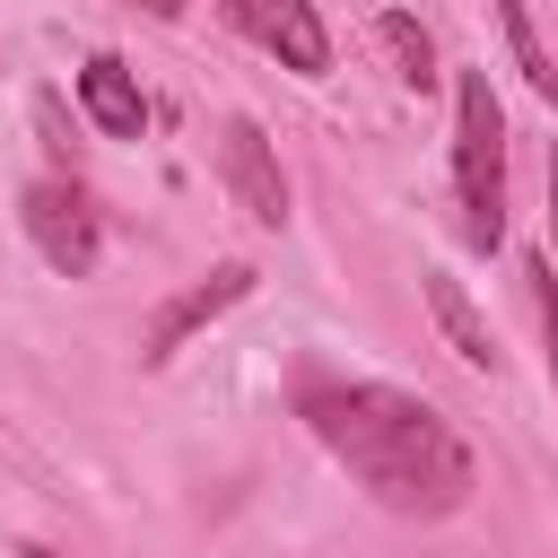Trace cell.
Here are the masks:
<instances>
[{"label":"cell","instance_id":"6da1fadb","mask_svg":"<svg viewBox=\"0 0 558 558\" xmlns=\"http://www.w3.org/2000/svg\"><path fill=\"white\" fill-rule=\"evenodd\" d=\"M296 410L314 418V436L340 453V471L392 506V514H453L471 497V445L445 427L436 401L401 392V384H340V375H305Z\"/></svg>","mask_w":558,"mask_h":558},{"label":"cell","instance_id":"7a4b0ae2","mask_svg":"<svg viewBox=\"0 0 558 558\" xmlns=\"http://www.w3.org/2000/svg\"><path fill=\"white\" fill-rule=\"evenodd\" d=\"M453 201H462V244L497 253L506 235V105L488 70L453 78Z\"/></svg>","mask_w":558,"mask_h":558},{"label":"cell","instance_id":"3957f363","mask_svg":"<svg viewBox=\"0 0 558 558\" xmlns=\"http://www.w3.org/2000/svg\"><path fill=\"white\" fill-rule=\"evenodd\" d=\"M17 218H26V235H35V253L61 270V279H87L96 270V201L78 192V183H61V174H44V183H26V201H17Z\"/></svg>","mask_w":558,"mask_h":558},{"label":"cell","instance_id":"277c9868","mask_svg":"<svg viewBox=\"0 0 558 558\" xmlns=\"http://www.w3.org/2000/svg\"><path fill=\"white\" fill-rule=\"evenodd\" d=\"M227 17H235L279 70H296V78H323V70H331V35H323L314 0H227Z\"/></svg>","mask_w":558,"mask_h":558},{"label":"cell","instance_id":"5b68a950","mask_svg":"<svg viewBox=\"0 0 558 558\" xmlns=\"http://www.w3.org/2000/svg\"><path fill=\"white\" fill-rule=\"evenodd\" d=\"M244 296H253V262H218L209 279H192L183 296H166V305H157V323H148L140 357H148V366H166L201 323H218V314H227V305H244Z\"/></svg>","mask_w":558,"mask_h":558},{"label":"cell","instance_id":"8992f818","mask_svg":"<svg viewBox=\"0 0 558 558\" xmlns=\"http://www.w3.org/2000/svg\"><path fill=\"white\" fill-rule=\"evenodd\" d=\"M218 166H227V192H235V209L253 218V227H279L288 218V183H279V157H270V140H262V122H227L218 131Z\"/></svg>","mask_w":558,"mask_h":558},{"label":"cell","instance_id":"52a82bcc","mask_svg":"<svg viewBox=\"0 0 558 558\" xmlns=\"http://www.w3.org/2000/svg\"><path fill=\"white\" fill-rule=\"evenodd\" d=\"M78 105H87L96 131H113V140H140V122H148V96H140V78H131L113 52H96V61L78 70Z\"/></svg>","mask_w":558,"mask_h":558},{"label":"cell","instance_id":"ba28073f","mask_svg":"<svg viewBox=\"0 0 558 558\" xmlns=\"http://www.w3.org/2000/svg\"><path fill=\"white\" fill-rule=\"evenodd\" d=\"M427 305H436V323H445L453 357H462V366H480V375H497V340H488V323H480V305H471V288H462L453 270H427Z\"/></svg>","mask_w":558,"mask_h":558},{"label":"cell","instance_id":"9c48e42d","mask_svg":"<svg viewBox=\"0 0 558 558\" xmlns=\"http://www.w3.org/2000/svg\"><path fill=\"white\" fill-rule=\"evenodd\" d=\"M375 44H384V61H392V78L401 87H436V52H427V35H418V17H401V9H384L375 17Z\"/></svg>","mask_w":558,"mask_h":558},{"label":"cell","instance_id":"30bf717a","mask_svg":"<svg viewBox=\"0 0 558 558\" xmlns=\"http://www.w3.org/2000/svg\"><path fill=\"white\" fill-rule=\"evenodd\" d=\"M488 9H497V26H506V52H514V70L532 78V96H549V105H558V70H549V52H541V35H532L523 0H488Z\"/></svg>","mask_w":558,"mask_h":558},{"label":"cell","instance_id":"8fae6325","mask_svg":"<svg viewBox=\"0 0 558 558\" xmlns=\"http://www.w3.org/2000/svg\"><path fill=\"white\" fill-rule=\"evenodd\" d=\"M523 279H532V305H541V340H549V384H558V270H549V262H532Z\"/></svg>","mask_w":558,"mask_h":558},{"label":"cell","instance_id":"7c38bea8","mask_svg":"<svg viewBox=\"0 0 558 558\" xmlns=\"http://www.w3.org/2000/svg\"><path fill=\"white\" fill-rule=\"evenodd\" d=\"M549 244H558V148H549Z\"/></svg>","mask_w":558,"mask_h":558},{"label":"cell","instance_id":"4fadbf2b","mask_svg":"<svg viewBox=\"0 0 558 558\" xmlns=\"http://www.w3.org/2000/svg\"><path fill=\"white\" fill-rule=\"evenodd\" d=\"M140 9H148V17H183V0H140Z\"/></svg>","mask_w":558,"mask_h":558},{"label":"cell","instance_id":"5bb4252c","mask_svg":"<svg viewBox=\"0 0 558 558\" xmlns=\"http://www.w3.org/2000/svg\"><path fill=\"white\" fill-rule=\"evenodd\" d=\"M17 558H61V549H44V541H26V549H17Z\"/></svg>","mask_w":558,"mask_h":558}]
</instances>
